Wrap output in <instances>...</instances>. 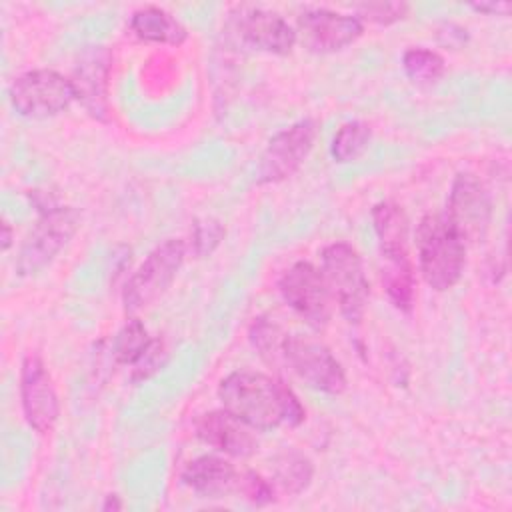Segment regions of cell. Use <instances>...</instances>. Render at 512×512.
Returning a JSON list of instances; mask_svg holds the SVG:
<instances>
[{"instance_id": "5bb4252c", "label": "cell", "mask_w": 512, "mask_h": 512, "mask_svg": "<svg viewBox=\"0 0 512 512\" xmlns=\"http://www.w3.org/2000/svg\"><path fill=\"white\" fill-rule=\"evenodd\" d=\"M364 30L356 14H344L328 8H312L298 16L302 42L314 52H336L352 44ZM296 32V34H298Z\"/></svg>"}, {"instance_id": "8fae6325", "label": "cell", "mask_w": 512, "mask_h": 512, "mask_svg": "<svg viewBox=\"0 0 512 512\" xmlns=\"http://www.w3.org/2000/svg\"><path fill=\"white\" fill-rule=\"evenodd\" d=\"M20 398L30 428L38 434L52 432L60 416V400L52 376L38 356H26L22 362Z\"/></svg>"}, {"instance_id": "d6986e66", "label": "cell", "mask_w": 512, "mask_h": 512, "mask_svg": "<svg viewBox=\"0 0 512 512\" xmlns=\"http://www.w3.org/2000/svg\"><path fill=\"white\" fill-rule=\"evenodd\" d=\"M314 476V466L308 456L296 450H284L272 460V478L270 482L282 494L296 496L304 492Z\"/></svg>"}, {"instance_id": "83f0119b", "label": "cell", "mask_w": 512, "mask_h": 512, "mask_svg": "<svg viewBox=\"0 0 512 512\" xmlns=\"http://www.w3.org/2000/svg\"><path fill=\"white\" fill-rule=\"evenodd\" d=\"M356 16L362 20H370L376 24H392L406 16L408 6L404 2H368L356 6Z\"/></svg>"}, {"instance_id": "8992f818", "label": "cell", "mask_w": 512, "mask_h": 512, "mask_svg": "<svg viewBox=\"0 0 512 512\" xmlns=\"http://www.w3.org/2000/svg\"><path fill=\"white\" fill-rule=\"evenodd\" d=\"M282 366L294 372L310 388L340 394L346 388V372L326 344L302 334H286Z\"/></svg>"}, {"instance_id": "7402d4cb", "label": "cell", "mask_w": 512, "mask_h": 512, "mask_svg": "<svg viewBox=\"0 0 512 512\" xmlns=\"http://www.w3.org/2000/svg\"><path fill=\"white\" fill-rule=\"evenodd\" d=\"M402 68L414 84L428 86L438 82L444 76L446 62L436 50L414 46L402 54Z\"/></svg>"}, {"instance_id": "f1b7e54d", "label": "cell", "mask_w": 512, "mask_h": 512, "mask_svg": "<svg viewBox=\"0 0 512 512\" xmlns=\"http://www.w3.org/2000/svg\"><path fill=\"white\" fill-rule=\"evenodd\" d=\"M472 8L476 12H484V14H506L510 10L508 2H478L472 4Z\"/></svg>"}, {"instance_id": "4fadbf2b", "label": "cell", "mask_w": 512, "mask_h": 512, "mask_svg": "<svg viewBox=\"0 0 512 512\" xmlns=\"http://www.w3.org/2000/svg\"><path fill=\"white\" fill-rule=\"evenodd\" d=\"M112 54L106 46H88L74 64L70 82L74 100L96 120H108V76Z\"/></svg>"}, {"instance_id": "cb8c5ba5", "label": "cell", "mask_w": 512, "mask_h": 512, "mask_svg": "<svg viewBox=\"0 0 512 512\" xmlns=\"http://www.w3.org/2000/svg\"><path fill=\"white\" fill-rule=\"evenodd\" d=\"M146 326L138 318H130L112 340V358L116 364L132 366L150 344Z\"/></svg>"}, {"instance_id": "44dd1931", "label": "cell", "mask_w": 512, "mask_h": 512, "mask_svg": "<svg viewBox=\"0 0 512 512\" xmlns=\"http://www.w3.org/2000/svg\"><path fill=\"white\" fill-rule=\"evenodd\" d=\"M372 138V128L364 120H350L338 128V132L332 138L330 154L336 162H354L358 160Z\"/></svg>"}, {"instance_id": "ac0fdd59", "label": "cell", "mask_w": 512, "mask_h": 512, "mask_svg": "<svg viewBox=\"0 0 512 512\" xmlns=\"http://www.w3.org/2000/svg\"><path fill=\"white\" fill-rule=\"evenodd\" d=\"M130 28L140 40L156 44L178 46L188 38L186 26L158 6H146L136 10L130 18Z\"/></svg>"}, {"instance_id": "2e32d148", "label": "cell", "mask_w": 512, "mask_h": 512, "mask_svg": "<svg viewBox=\"0 0 512 512\" xmlns=\"http://www.w3.org/2000/svg\"><path fill=\"white\" fill-rule=\"evenodd\" d=\"M242 472L222 456L204 454L184 466L182 482L202 498H224L240 494Z\"/></svg>"}, {"instance_id": "4dcf8cb0", "label": "cell", "mask_w": 512, "mask_h": 512, "mask_svg": "<svg viewBox=\"0 0 512 512\" xmlns=\"http://www.w3.org/2000/svg\"><path fill=\"white\" fill-rule=\"evenodd\" d=\"M122 508V502H120V498L116 496V494H110V496H106V500H104V504H102V510H120Z\"/></svg>"}, {"instance_id": "d4e9b609", "label": "cell", "mask_w": 512, "mask_h": 512, "mask_svg": "<svg viewBox=\"0 0 512 512\" xmlns=\"http://www.w3.org/2000/svg\"><path fill=\"white\" fill-rule=\"evenodd\" d=\"M224 236H226V230H224L220 220L200 218L192 226V244H190V248H192L196 258H206L220 246Z\"/></svg>"}, {"instance_id": "6da1fadb", "label": "cell", "mask_w": 512, "mask_h": 512, "mask_svg": "<svg viewBox=\"0 0 512 512\" xmlns=\"http://www.w3.org/2000/svg\"><path fill=\"white\" fill-rule=\"evenodd\" d=\"M218 400L224 410L254 430L294 428L306 418V410L290 386L264 372H230L218 384Z\"/></svg>"}, {"instance_id": "277c9868", "label": "cell", "mask_w": 512, "mask_h": 512, "mask_svg": "<svg viewBox=\"0 0 512 512\" xmlns=\"http://www.w3.org/2000/svg\"><path fill=\"white\" fill-rule=\"evenodd\" d=\"M80 220V212L72 206H48L26 234L18 250V274L30 276L48 266L56 254L72 240L80 228Z\"/></svg>"}, {"instance_id": "603a6c76", "label": "cell", "mask_w": 512, "mask_h": 512, "mask_svg": "<svg viewBox=\"0 0 512 512\" xmlns=\"http://www.w3.org/2000/svg\"><path fill=\"white\" fill-rule=\"evenodd\" d=\"M248 338H250V344L254 346V350L258 352V356L266 364L276 366V368L282 366V346H284L286 332L278 324L270 322L264 316H258L250 324Z\"/></svg>"}, {"instance_id": "ba28073f", "label": "cell", "mask_w": 512, "mask_h": 512, "mask_svg": "<svg viewBox=\"0 0 512 512\" xmlns=\"http://www.w3.org/2000/svg\"><path fill=\"white\" fill-rule=\"evenodd\" d=\"M74 100L70 78L56 70L40 68L14 78L10 86V102L20 116L48 118L66 110Z\"/></svg>"}, {"instance_id": "f546056e", "label": "cell", "mask_w": 512, "mask_h": 512, "mask_svg": "<svg viewBox=\"0 0 512 512\" xmlns=\"http://www.w3.org/2000/svg\"><path fill=\"white\" fill-rule=\"evenodd\" d=\"M12 244V226L2 220V250H8Z\"/></svg>"}, {"instance_id": "9a60e30c", "label": "cell", "mask_w": 512, "mask_h": 512, "mask_svg": "<svg viewBox=\"0 0 512 512\" xmlns=\"http://www.w3.org/2000/svg\"><path fill=\"white\" fill-rule=\"evenodd\" d=\"M194 430L204 444L232 458H248L258 450L256 430L224 408L200 414Z\"/></svg>"}, {"instance_id": "484cf974", "label": "cell", "mask_w": 512, "mask_h": 512, "mask_svg": "<svg viewBox=\"0 0 512 512\" xmlns=\"http://www.w3.org/2000/svg\"><path fill=\"white\" fill-rule=\"evenodd\" d=\"M168 360V350L162 338H152L142 356L132 364V382H144L152 378Z\"/></svg>"}, {"instance_id": "3957f363", "label": "cell", "mask_w": 512, "mask_h": 512, "mask_svg": "<svg viewBox=\"0 0 512 512\" xmlns=\"http://www.w3.org/2000/svg\"><path fill=\"white\" fill-rule=\"evenodd\" d=\"M322 274L340 314L358 324L364 316L370 286L358 250L348 242H332L322 250Z\"/></svg>"}, {"instance_id": "4316f807", "label": "cell", "mask_w": 512, "mask_h": 512, "mask_svg": "<svg viewBox=\"0 0 512 512\" xmlns=\"http://www.w3.org/2000/svg\"><path fill=\"white\" fill-rule=\"evenodd\" d=\"M240 494L256 504V506H266L276 500V488L270 480L260 476L254 470H244L242 472V482H240Z\"/></svg>"}, {"instance_id": "7a4b0ae2", "label": "cell", "mask_w": 512, "mask_h": 512, "mask_svg": "<svg viewBox=\"0 0 512 512\" xmlns=\"http://www.w3.org/2000/svg\"><path fill=\"white\" fill-rule=\"evenodd\" d=\"M418 266L424 282L444 292L452 288L466 264V244L444 214H428L416 228Z\"/></svg>"}, {"instance_id": "52a82bcc", "label": "cell", "mask_w": 512, "mask_h": 512, "mask_svg": "<svg viewBox=\"0 0 512 512\" xmlns=\"http://www.w3.org/2000/svg\"><path fill=\"white\" fill-rule=\"evenodd\" d=\"M282 300L314 330H324L332 316V294L322 270L310 262L292 264L278 280Z\"/></svg>"}, {"instance_id": "7c38bea8", "label": "cell", "mask_w": 512, "mask_h": 512, "mask_svg": "<svg viewBox=\"0 0 512 512\" xmlns=\"http://www.w3.org/2000/svg\"><path fill=\"white\" fill-rule=\"evenodd\" d=\"M232 16L236 36L250 48L284 56L292 52L298 34L278 14L264 8H238Z\"/></svg>"}, {"instance_id": "ffe728a7", "label": "cell", "mask_w": 512, "mask_h": 512, "mask_svg": "<svg viewBox=\"0 0 512 512\" xmlns=\"http://www.w3.org/2000/svg\"><path fill=\"white\" fill-rule=\"evenodd\" d=\"M372 224L380 242V252L408 250V218L394 202H378L372 208Z\"/></svg>"}, {"instance_id": "30bf717a", "label": "cell", "mask_w": 512, "mask_h": 512, "mask_svg": "<svg viewBox=\"0 0 512 512\" xmlns=\"http://www.w3.org/2000/svg\"><path fill=\"white\" fill-rule=\"evenodd\" d=\"M444 216L466 246L486 238L492 218V202L488 190L474 174L460 172L454 178Z\"/></svg>"}, {"instance_id": "5b68a950", "label": "cell", "mask_w": 512, "mask_h": 512, "mask_svg": "<svg viewBox=\"0 0 512 512\" xmlns=\"http://www.w3.org/2000/svg\"><path fill=\"white\" fill-rule=\"evenodd\" d=\"M186 258V244L180 238H168L158 244L128 278L122 302L128 312H138L156 302L174 282Z\"/></svg>"}, {"instance_id": "e0dca14e", "label": "cell", "mask_w": 512, "mask_h": 512, "mask_svg": "<svg viewBox=\"0 0 512 512\" xmlns=\"http://www.w3.org/2000/svg\"><path fill=\"white\" fill-rule=\"evenodd\" d=\"M382 260V284L388 300L400 312H410L416 300V276L410 252H388L382 254Z\"/></svg>"}, {"instance_id": "9c48e42d", "label": "cell", "mask_w": 512, "mask_h": 512, "mask_svg": "<svg viewBox=\"0 0 512 512\" xmlns=\"http://www.w3.org/2000/svg\"><path fill=\"white\" fill-rule=\"evenodd\" d=\"M318 134V122L314 118H304L288 128L274 134L264 148L258 168V184H276L290 178L310 154Z\"/></svg>"}]
</instances>
